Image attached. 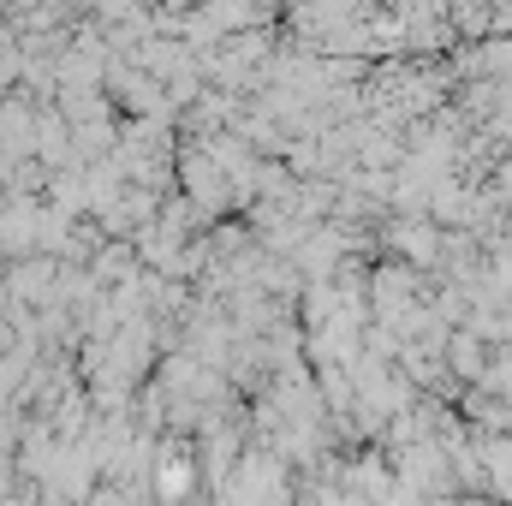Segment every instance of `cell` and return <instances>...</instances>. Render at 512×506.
I'll list each match as a JSON object with an SVG mask.
<instances>
[{"label":"cell","mask_w":512,"mask_h":506,"mask_svg":"<svg viewBox=\"0 0 512 506\" xmlns=\"http://www.w3.org/2000/svg\"><path fill=\"white\" fill-rule=\"evenodd\" d=\"M179 191H185L209 221H221L227 209H239V203H245V191H239L233 167H227L209 143H185V155H179Z\"/></svg>","instance_id":"obj_1"}]
</instances>
